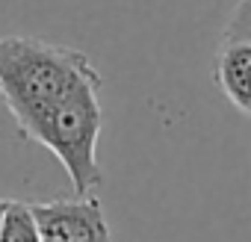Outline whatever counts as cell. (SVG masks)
<instances>
[{"mask_svg":"<svg viewBox=\"0 0 251 242\" xmlns=\"http://www.w3.org/2000/svg\"><path fill=\"white\" fill-rule=\"evenodd\" d=\"M86 83L103 80L83 50L36 36H0V97L18 136L33 139L48 115Z\"/></svg>","mask_w":251,"mask_h":242,"instance_id":"obj_1","label":"cell"},{"mask_svg":"<svg viewBox=\"0 0 251 242\" xmlns=\"http://www.w3.org/2000/svg\"><path fill=\"white\" fill-rule=\"evenodd\" d=\"M42 242H112L98 195L33 201L30 204Z\"/></svg>","mask_w":251,"mask_h":242,"instance_id":"obj_2","label":"cell"},{"mask_svg":"<svg viewBox=\"0 0 251 242\" xmlns=\"http://www.w3.org/2000/svg\"><path fill=\"white\" fill-rule=\"evenodd\" d=\"M213 80L239 112L251 115V45H222L213 59Z\"/></svg>","mask_w":251,"mask_h":242,"instance_id":"obj_3","label":"cell"},{"mask_svg":"<svg viewBox=\"0 0 251 242\" xmlns=\"http://www.w3.org/2000/svg\"><path fill=\"white\" fill-rule=\"evenodd\" d=\"M0 242H42L36 216H33L27 201H3Z\"/></svg>","mask_w":251,"mask_h":242,"instance_id":"obj_4","label":"cell"},{"mask_svg":"<svg viewBox=\"0 0 251 242\" xmlns=\"http://www.w3.org/2000/svg\"><path fill=\"white\" fill-rule=\"evenodd\" d=\"M251 45V0H239L222 30V45Z\"/></svg>","mask_w":251,"mask_h":242,"instance_id":"obj_5","label":"cell"},{"mask_svg":"<svg viewBox=\"0 0 251 242\" xmlns=\"http://www.w3.org/2000/svg\"><path fill=\"white\" fill-rule=\"evenodd\" d=\"M0 224H3V201H0Z\"/></svg>","mask_w":251,"mask_h":242,"instance_id":"obj_6","label":"cell"}]
</instances>
